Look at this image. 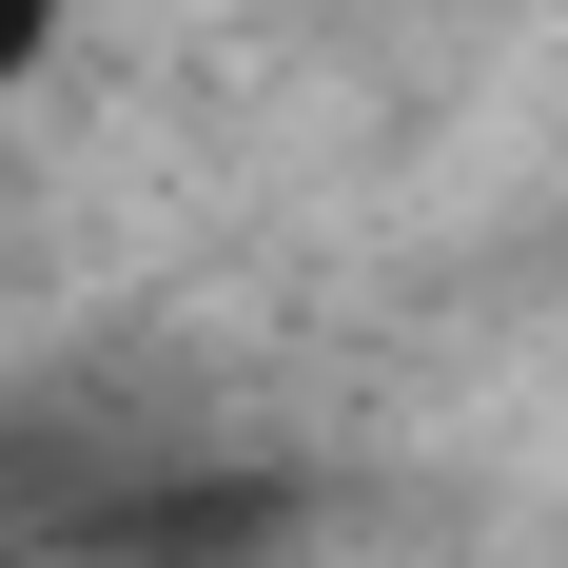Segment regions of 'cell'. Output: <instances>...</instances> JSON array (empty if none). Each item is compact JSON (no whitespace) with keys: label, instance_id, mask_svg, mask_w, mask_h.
I'll use <instances>...</instances> for the list:
<instances>
[{"label":"cell","instance_id":"obj_1","mask_svg":"<svg viewBox=\"0 0 568 568\" xmlns=\"http://www.w3.org/2000/svg\"><path fill=\"white\" fill-rule=\"evenodd\" d=\"M59 40H79V0H0V99H20V79H40Z\"/></svg>","mask_w":568,"mask_h":568}]
</instances>
